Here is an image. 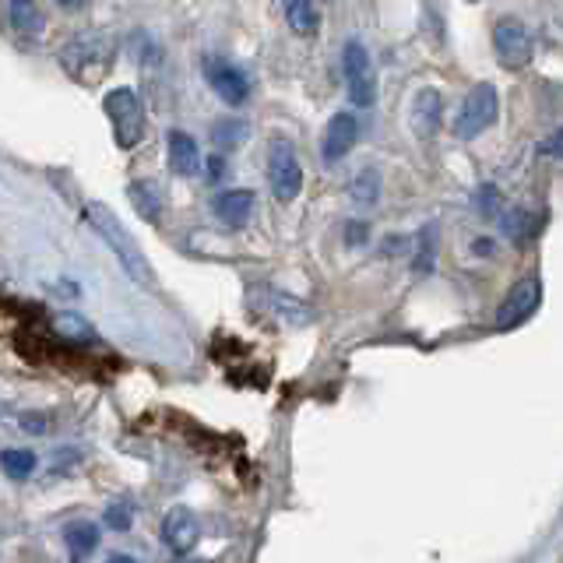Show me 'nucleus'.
Masks as SVG:
<instances>
[{"label":"nucleus","instance_id":"nucleus-1","mask_svg":"<svg viewBox=\"0 0 563 563\" xmlns=\"http://www.w3.org/2000/svg\"><path fill=\"white\" fill-rule=\"evenodd\" d=\"M85 216L88 222H92L96 233L106 240V246L117 254V261L123 264V272H128L137 286H145V289H155L158 282H155V268H152V261L145 257V251H141V243L128 233V225H123L117 219V211L113 208H106L99 201H92L85 208Z\"/></svg>","mask_w":563,"mask_h":563},{"label":"nucleus","instance_id":"nucleus-2","mask_svg":"<svg viewBox=\"0 0 563 563\" xmlns=\"http://www.w3.org/2000/svg\"><path fill=\"white\" fill-rule=\"evenodd\" d=\"M102 110L110 117V128L120 148H134L141 134H145V106L134 88H113L102 99Z\"/></svg>","mask_w":563,"mask_h":563},{"label":"nucleus","instance_id":"nucleus-3","mask_svg":"<svg viewBox=\"0 0 563 563\" xmlns=\"http://www.w3.org/2000/svg\"><path fill=\"white\" fill-rule=\"evenodd\" d=\"M268 184L278 201H292L303 190V169H299L296 148L286 137H275L268 148Z\"/></svg>","mask_w":563,"mask_h":563},{"label":"nucleus","instance_id":"nucleus-4","mask_svg":"<svg viewBox=\"0 0 563 563\" xmlns=\"http://www.w3.org/2000/svg\"><path fill=\"white\" fill-rule=\"evenodd\" d=\"M497 106H500L497 88H493L489 81L475 85L472 92L465 96V102H462V113H457V120H454V134L465 137V141H472L475 134H483L489 123L497 120Z\"/></svg>","mask_w":563,"mask_h":563},{"label":"nucleus","instance_id":"nucleus-5","mask_svg":"<svg viewBox=\"0 0 563 563\" xmlns=\"http://www.w3.org/2000/svg\"><path fill=\"white\" fill-rule=\"evenodd\" d=\"M493 49H497V60L500 67L507 70H521L532 64V35L528 29L518 22V18H500L497 25H493Z\"/></svg>","mask_w":563,"mask_h":563},{"label":"nucleus","instance_id":"nucleus-6","mask_svg":"<svg viewBox=\"0 0 563 563\" xmlns=\"http://www.w3.org/2000/svg\"><path fill=\"white\" fill-rule=\"evenodd\" d=\"M342 67H345V85H349V99L352 106H374L377 99V78H374V64H369V53L360 40H352L345 46V57H342Z\"/></svg>","mask_w":563,"mask_h":563},{"label":"nucleus","instance_id":"nucleus-7","mask_svg":"<svg viewBox=\"0 0 563 563\" xmlns=\"http://www.w3.org/2000/svg\"><path fill=\"white\" fill-rule=\"evenodd\" d=\"M539 299H542V282L536 275L521 278L518 286H510V292L504 296V303L497 310V328L510 331V328L525 324L528 317L539 310Z\"/></svg>","mask_w":563,"mask_h":563},{"label":"nucleus","instance_id":"nucleus-8","mask_svg":"<svg viewBox=\"0 0 563 563\" xmlns=\"http://www.w3.org/2000/svg\"><path fill=\"white\" fill-rule=\"evenodd\" d=\"M205 75L211 92H216L225 106H243L246 96H251V85H246V75L240 67H233L229 60H205Z\"/></svg>","mask_w":563,"mask_h":563},{"label":"nucleus","instance_id":"nucleus-9","mask_svg":"<svg viewBox=\"0 0 563 563\" xmlns=\"http://www.w3.org/2000/svg\"><path fill=\"white\" fill-rule=\"evenodd\" d=\"M198 536H201V525L187 507H173L169 515L163 518V539H166V545L173 553H190L194 542H198Z\"/></svg>","mask_w":563,"mask_h":563},{"label":"nucleus","instance_id":"nucleus-10","mask_svg":"<svg viewBox=\"0 0 563 563\" xmlns=\"http://www.w3.org/2000/svg\"><path fill=\"white\" fill-rule=\"evenodd\" d=\"M356 117L352 113H334L328 131H324V163H339V158H345L352 152V145H356Z\"/></svg>","mask_w":563,"mask_h":563},{"label":"nucleus","instance_id":"nucleus-11","mask_svg":"<svg viewBox=\"0 0 563 563\" xmlns=\"http://www.w3.org/2000/svg\"><path fill=\"white\" fill-rule=\"evenodd\" d=\"M440 117H444V99L437 88H422L412 99V131L419 137H433L440 131Z\"/></svg>","mask_w":563,"mask_h":563},{"label":"nucleus","instance_id":"nucleus-12","mask_svg":"<svg viewBox=\"0 0 563 563\" xmlns=\"http://www.w3.org/2000/svg\"><path fill=\"white\" fill-rule=\"evenodd\" d=\"M211 208H216V216H219L225 225L240 229V225H246V219H251V211H254V190H243V187H236V190H222Z\"/></svg>","mask_w":563,"mask_h":563},{"label":"nucleus","instance_id":"nucleus-13","mask_svg":"<svg viewBox=\"0 0 563 563\" xmlns=\"http://www.w3.org/2000/svg\"><path fill=\"white\" fill-rule=\"evenodd\" d=\"M169 169L176 176H194L201 173V155H198V141L184 131H169Z\"/></svg>","mask_w":563,"mask_h":563},{"label":"nucleus","instance_id":"nucleus-14","mask_svg":"<svg viewBox=\"0 0 563 563\" xmlns=\"http://www.w3.org/2000/svg\"><path fill=\"white\" fill-rule=\"evenodd\" d=\"M128 198L145 222H158V216H163V190H158L152 180H134L128 187Z\"/></svg>","mask_w":563,"mask_h":563},{"label":"nucleus","instance_id":"nucleus-15","mask_svg":"<svg viewBox=\"0 0 563 563\" xmlns=\"http://www.w3.org/2000/svg\"><path fill=\"white\" fill-rule=\"evenodd\" d=\"M11 22L18 35L35 40L43 32V11L35 8V0H11Z\"/></svg>","mask_w":563,"mask_h":563},{"label":"nucleus","instance_id":"nucleus-16","mask_svg":"<svg viewBox=\"0 0 563 563\" xmlns=\"http://www.w3.org/2000/svg\"><path fill=\"white\" fill-rule=\"evenodd\" d=\"M286 22L296 35H313L321 18H317L313 0H286Z\"/></svg>","mask_w":563,"mask_h":563},{"label":"nucleus","instance_id":"nucleus-17","mask_svg":"<svg viewBox=\"0 0 563 563\" xmlns=\"http://www.w3.org/2000/svg\"><path fill=\"white\" fill-rule=\"evenodd\" d=\"M67 545L75 556H88L99 545V528L88 521H78L75 528H67Z\"/></svg>","mask_w":563,"mask_h":563},{"label":"nucleus","instance_id":"nucleus-18","mask_svg":"<svg viewBox=\"0 0 563 563\" xmlns=\"http://www.w3.org/2000/svg\"><path fill=\"white\" fill-rule=\"evenodd\" d=\"M0 468H4V475H11V479H29L35 472V454L32 451H4L0 454Z\"/></svg>","mask_w":563,"mask_h":563},{"label":"nucleus","instance_id":"nucleus-19","mask_svg":"<svg viewBox=\"0 0 563 563\" xmlns=\"http://www.w3.org/2000/svg\"><path fill=\"white\" fill-rule=\"evenodd\" d=\"M377 194H380V176H377V169H363L356 176V184H352V198H356L360 205H374Z\"/></svg>","mask_w":563,"mask_h":563},{"label":"nucleus","instance_id":"nucleus-20","mask_svg":"<svg viewBox=\"0 0 563 563\" xmlns=\"http://www.w3.org/2000/svg\"><path fill=\"white\" fill-rule=\"evenodd\" d=\"M57 328L67 334V339H85V342L96 339L92 328H88V321H81V317H75V313H60L57 317Z\"/></svg>","mask_w":563,"mask_h":563},{"label":"nucleus","instance_id":"nucleus-21","mask_svg":"<svg viewBox=\"0 0 563 563\" xmlns=\"http://www.w3.org/2000/svg\"><path fill=\"white\" fill-rule=\"evenodd\" d=\"M246 134V128L243 123H236V120H222V123H216V141L219 145H225V148H233V145H240V137Z\"/></svg>","mask_w":563,"mask_h":563},{"label":"nucleus","instance_id":"nucleus-22","mask_svg":"<svg viewBox=\"0 0 563 563\" xmlns=\"http://www.w3.org/2000/svg\"><path fill=\"white\" fill-rule=\"evenodd\" d=\"M131 525V515L123 507H113V510H106V528H117V532H123V528Z\"/></svg>","mask_w":563,"mask_h":563},{"label":"nucleus","instance_id":"nucleus-23","mask_svg":"<svg viewBox=\"0 0 563 563\" xmlns=\"http://www.w3.org/2000/svg\"><path fill=\"white\" fill-rule=\"evenodd\" d=\"M479 208L486 211V216H493V211H497V190H493V187H483V194H479Z\"/></svg>","mask_w":563,"mask_h":563},{"label":"nucleus","instance_id":"nucleus-24","mask_svg":"<svg viewBox=\"0 0 563 563\" xmlns=\"http://www.w3.org/2000/svg\"><path fill=\"white\" fill-rule=\"evenodd\" d=\"M539 152H545V155H560V158H563V128H560L550 141H545V145H542Z\"/></svg>","mask_w":563,"mask_h":563},{"label":"nucleus","instance_id":"nucleus-25","mask_svg":"<svg viewBox=\"0 0 563 563\" xmlns=\"http://www.w3.org/2000/svg\"><path fill=\"white\" fill-rule=\"evenodd\" d=\"M345 236H349V243H363L366 240V225L363 222H349Z\"/></svg>","mask_w":563,"mask_h":563},{"label":"nucleus","instance_id":"nucleus-26","mask_svg":"<svg viewBox=\"0 0 563 563\" xmlns=\"http://www.w3.org/2000/svg\"><path fill=\"white\" fill-rule=\"evenodd\" d=\"M225 173V166H222V158L216 155V158H208V176H211V180H219V176Z\"/></svg>","mask_w":563,"mask_h":563},{"label":"nucleus","instance_id":"nucleus-27","mask_svg":"<svg viewBox=\"0 0 563 563\" xmlns=\"http://www.w3.org/2000/svg\"><path fill=\"white\" fill-rule=\"evenodd\" d=\"M475 254H493V240H475Z\"/></svg>","mask_w":563,"mask_h":563},{"label":"nucleus","instance_id":"nucleus-28","mask_svg":"<svg viewBox=\"0 0 563 563\" xmlns=\"http://www.w3.org/2000/svg\"><path fill=\"white\" fill-rule=\"evenodd\" d=\"M110 563H137V560H131V556H113Z\"/></svg>","mask_w":563,"mask_h":563},{"label":"nucleus","instance_id":"nucleus-29","mask_svg":"<svg viewBox=\"0 0 563 563\" xmlns=\"http://www.w3.org/2000/svg\"><path fill=\"white\" fill-rule=\"evenodd\" d=\"M64 4H75V0H64Z\"/></svg>","mask_w":563,"mask_h":563}]
</instances>
